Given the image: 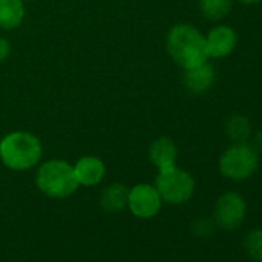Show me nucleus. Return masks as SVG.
<instances>
[{
    "label": "nucleus",
    "instance_id": "obj_7",
    "mask_svg": "<svg viewBox=\"0 0 262 262\" xmlns=\"http://www.w3.org/2000/svg\"><path fill=\"white\" fill-rule=\"evenodd\" d=\"M128 210L139 219H151L162 208V199L151 184H138L128 190Z\"/></svg>",
    "mask_w": 262,
    "mask_h": 262
},
{
    "label": "nucleus",
    "instance_id": "obj_5",
    "mask_svg": "<svg viewBox=\"0 0 262 262\" xmlns=\"http://www.w3.org/2000/svg\"><path fill=\"white\" fill-rule=\"evenodd\" d=\"M155 187L162 199V202L171 205H181L188 202L196 190L194 178L184 168L178 165L158 171Z\"/></svg>",
    "mask_w": 262,
    "mask_h": 262
},
{
    "label": "nucleus",
    "instance_id": "obj_6",
    "mask_svg": "<svg viewBox=\"0 0 262 262\" xmlns=\"http://www.w3.org/2000/svg\"><path fill=\"white\" fill-rule=\"evenodd\" d=\"M247 216V202L236 191H225L214 204L213 221L224 231H234L242 225Z\"/></svg>",
    "mask_w": 262,
    "mask_h": 262
},
{
    "label": "nucleus",
    "instance_id": "obj_14",
    "mask_svg": "<svg viewBox=\"0 0 262 262\" xmlns=\"http://www.w3.org/2000/svg\"><path fill=\"white\" fill-rule=\"evenodd\" d=\"M224 131H225V136L228 138V141H231L233 144L247 142L248 138L251 136V123L247 116L234 113L227 117Z\"/></svg>",
    "mask_w": 262,
    "mask_h": 262
},
{
    "label": "nucleus",
    "instance_id": "obj_10",
    "mask_svg": "<svg viewBox=\"0 0 262 262\" xmlns=\"http://www.w3.org/2000/svg\"><path fill=\"white\" fill-rule=\"evenodd\" d=\"M216 80L214 67L208 62L198 65L194 68L185 70L184 74V85L193 94H204L207 93Z\"/></svg>",
    "mask_w": 262,
    "mask_h": 262
},
{
    "label": "nucleus",
    "instance_id": "obj_2",
    "mask_svg": "<svg viewBox=\"0 0 262 262\" xmlns=\"http://www.w3.org/2000/svg\"><path fill=\"white\" fill-rule=\"evenodd\" d=\"M42 156L43 145L30 131H11L0 139V161L13 171H27L37 167Z\"/></svg>",
    "mask_w": 262,
    "mask_h": 262
},
{
    "label": "nucleus",
    "instance_id": "obj_12",
    "mask_svg": "<svg viewBox=\"0 0 262 262\" xmlns=\"http://www.w3.org/2000/svg\"><path fill=\"white\" fill-rule=\"evenodd\" d=\"M24 0H0V30L11 31L19 28L25 20Z\"/></svg>",
    "mask_w": 262,
    "mask_h": 262
},
{
    "label": "nucleus",
    "instance_id": "obj_13",
    "mask_svg": "<svg viewBox=\"0 0 262 262\" xmlns=\"http://www.w3.org/2000/svg\"><path fill=\"white\" fill-rule=\"evenodd\" d=\"M128 187L120 182H113L106 185L100 193V207L106 213H119L126 207L128 202Z\"/></svg>",
    "mask_w": 262,
    "mask_h": 262
},
{
    "label": "nucleus",
    "instance_id": "obj_1",
    "mask_svg": "<svg viewBox=\"0 0 262 262\" xmlns=\"http://www.w3.org/2000/svg\"><path fill=\"white\" fill-rule=\"evenodd\" d=\"M167 51L171 60L184 71L208 62L205 36L190 24H176L167 34Z\"/></svg>",
    "mask_w": 262,
    "mask_h": 262
},
{
    "label": "nucleus",
    "instance_id": "obj_20",
    "mask_svg": "<svg viewBox=\"0 0 262 262\" xmlns=\"http://www.w3.org/2000/svg\"><path fill=\"white\" fill-rule=\"evenodd\" d=\"M237 2H241L244 5H256V4H260L262 0H237Z\"/></svg>",
    "mask_w": 262,
    "mask_h": 262
},
{
    "label": "nucleus",
    "instance_id": "obj_8",
    "mask_svg": "<svg viewBox=\"0 0 262 262\" xmlns=\"http://www.w3.org/2000/svg\"><path fill=\"white\" fill-rule=\"evenodd\" d=\"M210 59H224L230 56L237 43L236 31L228 25H217L205 36Z\"/></svg>",
    "mask_w": 262,
    "mask_h": 262
},
{
    "label": "nucleus",
    "instance_id": "obj_3",
    "mask_svg": "<svg viewBox=\"0 0 262 262\" xmlns=\"http://www.w3.org/2000/svg\"><path fill=\"white\" fill-rule=\"evenodd\" d=\"M36 187L51 199H65L79 188L73 164L63 159H50L37 165Z\"/></svg>",
    "mask_w": 262,
    "mask_h": 262
},
{
    "label": "nucleus",
    "instance_id": "obj_4",
    "mask_svg": "<svg viewBox=\"0 0 262 262\" xmlns=\"http://www.w3.org/2000/svg\"><path fill=\"white\" fill-rule=\"evenodd\" d=\"M219 173L233 182L251 178L259 168V153L248 142L231 144L219 158Z\"/></svg>",
    "mask_w": 262,
    "mask_h": 262
},
{
    "label": "nucleus",
    "instance_id": "obj_9",
    "mask_svg": "<svg viewBox=\"0 0 262 262\" xmlns=\"http://www.w3.org/2000/svg\"><path fill=\"white\" fill-rule=\"evenodd\" d=\"M74 168V174L77 179L79 187H96L99 185L106 173L105 164L100 158L93 156V155H86L82 156L76 161V164L73 165Z\"/></svg>",
    "mask_w": 262,
    "mask_h": 262
},
{
    "label": "nucleus",
    "instance_id": "obj_19",
    "mask_svg": "<svg viewBox=\"0 0 262 262\" xmlns=\"http://www.w3.org/2000/svg\"><path fill=\"white\" fill-rule=\"evenodd\" d=\"M254 148L257 150L259 155H262V128L256 133L254 136Z\"/></svg>",
    "mask_w": 262,
    "mask_h": 262
},
{
    "label": "nucleus",
    "instance_id": "obj_17",
    "mask_svg": "<svg viewBox=\"0 0 262 262\" xmlns=\"http://www.w3.org/2000/svg\"><path fill=\"white\" fill-rule=\"evenodd\" d=\"M216 224L213 219L210 217H205V216H201L198 219L193 221L191 224V233L199 236V237H205V236H210L214 230Z\"/></svg>",
    "mask_w": 262,
    "mask_h": 262
},
{
    "label": "nucleus",
    "instance_id": "obj_16",
    "mask_svg": "<svg viewBox=\"0 0 262 262\" xmlns=\"http://www.w3.org/2000/svg\"><path fill=\"white\" fill-rule=\"evenodd\" d=\"M244 250L254 262H262V228L250 230L244 237Z\"/></svg>",
    "mask_w": 262,
    "mask_h": 262
},
{
    "label": "nucleus",
    "instance_id": "obj_15",
    "mask_svg": "<svg viewBox=\"0 0 262 262\" xmlns=\"http://www.w3.org/2000/svg\"><path fill=\"white\" fill-rule=\"evenodd\" d=\"M233 4L234 0H199V11L204 19L219 22L230 14Z\"/></svg>",
    "mask_w": 262,
    "mask_h": 262
},
{
    "label": "nucleus",
    "instance_id": "obj_18",
    "mask_svg": "<svg viewBox=\"0 0 262 262\" xmlns=\"http://www.w3.org/2000/svg\"><path fill=\"white\" fill-rule=\"evenodd\" d=\"M11 54V43L7 37L0 36V63L5 62Z\"/></svg>",
    "mask_w": 262,
    "mask_h": 262
},
{
    "label": "nucleus",
    "instance_id": "obj_21",
    "mask_svg": "<svg viewBox=\"0 0 262 262\" xmlns=\"http://www.w3.org/2000/svg\"><path fill=\"white\" fill-rule=\"evenodd\" d=\"M24 2H27V0H24Z\"/></svg>",
    "mask_w": 262,
    "mask_h": 262
},
{
    "label": "nucleus",
    "instance_id": "obj_11",
    "mask_svg": "<svg viewBox=\"0 0 262 262\" xmlns=\"http://www.w3.org/2000/svg\"><path fill=\"white\" fill-rule=\"evenodd\" d=\"M148 158L158 171L171 168L178 161V145L170 138H158L148 148Z\"/></svg>",
    "mask_w": 262,
    "mask_h": 262
}]
</instances>
